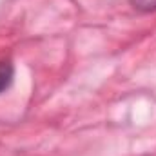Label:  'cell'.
<instances>
[{"mask_svg":"<svg viewBox=\"0 0 156 156\" xmlns=\"http://www.w3.org/2000/svg\"><path fill=\"white\" fill-rule=\"evenodd\" d=\"M133 4H134V7L144 9V11L156 9V0H133Z\"/></svg>","mask_w":156,"mask_h":156,"instance_id":"7a4b0ae2","label":"cell"},{"mask_svg":"<svg viewBox=\"0 0 156 156\" xmlns=\"http://www.w3.org/2000/svg\"><path fill=\"white\" fill-rule=\"evenodd\" d=\"M13 76H15V67L9 60H2L0 62V94L4 91L9 89L11 82H13Z\"/></svg>","mask_w":156,"mask_h":156,"instance_id":"6da1fadb","label":"cell"}]
</instances>
